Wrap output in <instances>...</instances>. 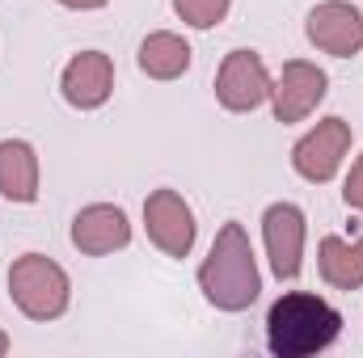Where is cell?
Wrapping results in <instances>:
<instances>
[{"label":"cell","instance_id":"ac0fdd59","mask_svg":"<svg viewBox=\"0 0 363 358\" xmlns=\"http://www.w3.org/2000/svg\"><path fill=\"white\" fill-rule=\"evenodd\" d=\"M4 350H9V337H4V333H0V354H4Z\"/></svg>","mask_w":363,"mask_h":358},{"label":"cell","instance_id":"30bf717a","mask_svg":"<svg viewBox=\"0 0 363 358\" xmlns=\"http://www.w3.org/2000/svg\"><path fill=\"white\" fill-rule=\"evenodd\" d=\"M131 241V224L118 207L110 202H97V207H85L77 219H72V245L89 258H101V253H114V249H127Z\"/></svg>","mask_w":363,"mask_h":358},{"label":"cell","instance_id":"5b68a950","mask_svg":"<svg viewBox=\"0 0 363 358\" xmlns=\"http://www.w3.org/2000/svg\"><path fill=\"white\" fill-rule=\"evenodd\" d=\"M216 97H220V105L233 110V114L258 110V105L271 97V76H267L262 59H258L254 51H233V55L220 64Z\"/></svg>","mask_w":363,"mask_h":358},{"label":"cell","instance_id":"4fadbf2b","mask_svg":"<svg viewBox=\"0 0 363 358\" xmlns=\"http://www.w3.org/2000/svg\"><path fill=\"white\" fill-rule=\"evenodd\" d=\"M321 278L338 291L363 287V241H342L325 236L321 241Z\"/></svg>","mask_w":363,"mask_h":358},{"label":"cell","instance_id":"9a60e30c","mask_svg":"<svg viewBox=\"0 0 363 358\" xmlns=\"http://www.w3.org/2000/svg\"><path fill=\"white\" fill-rule=\"evenodd\" d=\"M174 8H178L182 21H190L194 30H211V25L224 21L228 0H174Z\"/></svg>","mask_w":363,"mask_h":358},{"label":"cell","instance_id":"2e32d148","mask_svg":"<svg viewBox=\"0 0 363 358\" xmlns=\"http://www.w3.org/2000/svg\"><path fill=\"white\" fill-rule=\"evenodd\" d=\"M342 198H347V207H355L363 211V156L351 165V178H347V190H342Z\"/></svg>","mask_w":363,"mask_h":358},{"label":"cell","instance_id":"277c9868","mask_svg":"<svg viewBox=\"0 0 363 358\" xmlns=\"http://www.w3.org/2000/svg\"><path fill=\"white\" fill-rule=\"evenodd\" d=\"M347 148H351V122L325 118V122H317V127L291 148V165H296V173L304 181H330L338 173Z\"/></svg>","mask_w":363,"mask_h":358},{"label":"cell","instance_id":"5bb4252c","mask_svg":"<svg viewBox=\"0 0 363 358\" xmlns=\"http://www.w3.org/2000/svg\"><path fill=\"white\" fill-rule=\"evenodd\" d=\"M140 68L157 81H174L190 68V47L178 34H148L140 42Z\"/></svg>","mask_w":363,"mask_h":358},{"label":"cell","instance_id":"8fae6325","mask_svg":"<svg viewBox=\"0 0 363 358\" xmlns=\"http://www.w3.org/2000/svg\"><path fill=\"white\" fill-rule=\"evenodd\" d=\"M114 89V64L101 51H81L68 68H64V97L77 110H97Z\"/></svg>","mask_w":363,"mask_h":358},{"label":"cell","instance_id":"52a82bcc","mask_svg":"<svg viewBox=\"0 0 363 358\" xmlns=\"http://www.w3.org/2000/svg\"><path fill=\"white\" fill-rule=\"evenodd\" d=\"M308 42L321 47L325 55L351 59L363 51V17L347 0H325L308 13Z\"/></svg>","mask_w":363,"mask_h":358},{"label":"cell","instance_id":"ba28073f","mask_svg":"<svg viewBox=\"0 0 363 358\" xmlns=\"http://www.w3.org/2000/svg\"><path fill=\"white\" fill-rule=\"evenodd\" d=\"M325 85H330V81H325V72H321L317 64H304V59L283 64L279 81L271 85L274 118H279V122H300V118H308V114L321 105Z\"/></svg>","mask_w":363,"mask_h":358},{"label":"cell","instance_id":"7c38bea8","mask_svg":"<svg viewBox=\"0 0 363 358\" xmlns=\"http://www.w3.org/2000/svg\"><path fill=\"white\" fill-rule=\"evenodd\" d=\"M0 194L9 202H34L38 198V156L26 139L0 144Z\"/></svg>","mask_w":363,"mask_h":358},{"label":"cell","instance_id":"7a4b0ae2","mask_svg":"<svg viewBox=\"0 0 363 358\" xmlns=\"http://www.w3.org/2000/svg\"><path fill=\"white\" fill-rule=\"evenodd\" d=\"M199 287L203 295L224 308V312H241L258 299L262 291V278H258V266H254V249H250V236L241 224H224L207 262L199 270Z\"/></svg>","mask_w":363,"mask_h":358},{"label":"cell","instance_id":"3957f363","mask_svg":"<svg viewBox=\"0 0 363 358\" xmlns=\"http://www.w3.org/2000/svg\"><path fill=\"white\" fill-rule=\"evenodd\" d=\"M9 295H13V304L30 321H55V316H64L72 287H68V274L55 266L51 258L26 253L9 270Z\"/></svg>","mask_w":363,"mask_h":358},{"label":"cell","instance_id":"e0dca14e","mask_svg":"<svg viewBox=\"0 0 363 358\" xmlns=\"http://www.w3.org/2000/svg\"><path fill=\"white\" fill-rule=\"evenodd\" d=\"M60 4H68V8H101L106 0H60Z\"/></svg>","mask_w":363,"mask_h":358},{"label":"cell","instance_id":"6da1fadb","mask_svg":"<svg viewBox=\"0 0 363 358\" xmlns=\"http://www.w3.org/2000/svg\"><path fill=\"white\" fill-rule=\"evenodd\" d=\"M338 329H342V316L308 291H291V295L274 299L271 316H267V342L279 358L317 354V350L334 346Z\"/></svg>","mask_w":363,"mask_h":358},{"label":"cell","instance_id":"8992f818","mask_svg":"<svg viewBox=\"0 0 363 358\" xmlns=\"http://www.w3.org/2000/svg\"><path fill=\"white\" fill-rule=\"evenodd\" d=\"M144 224H148V236L161 253L169 258H186L190 245H194V211L186 207V198L174 190H157L148 194L144 202Z\"/></svg>","mask_w":363,"mask_h":358},{"label":"cell","instance_id":"9c48e42d","mask_svg":"<svg viewBox=\"0 0 363 358\" xmlns=\"http://www.w3.org/2000/svg\"><path fill=\"white\" fill-rule=\"evenodd\" d=\"M262 236H267V253L279 278H296L300 274V253H304V215L291 202H274L262 219Z\"/></svg>","mask_w":363,"mask_h":358}]
</instances>
